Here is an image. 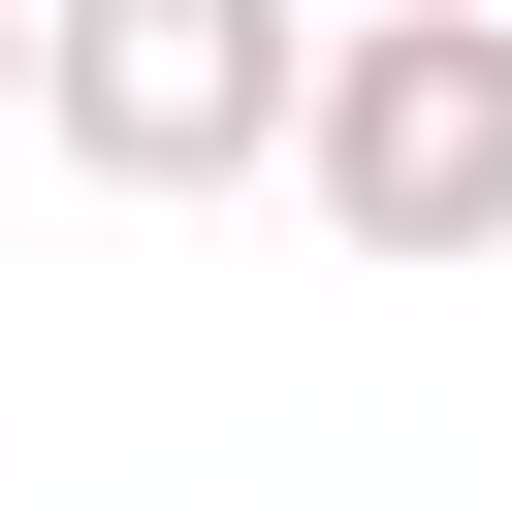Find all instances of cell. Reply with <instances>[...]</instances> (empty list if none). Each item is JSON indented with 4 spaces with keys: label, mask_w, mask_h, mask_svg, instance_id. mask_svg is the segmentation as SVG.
<instances>
[{
    "label": "cell",
    "mask_w": 512,
    "mask_h": 512,
    "mask_svg": "<svg viewBox=\"0 0 512 512\" xmlns=\"http://www.w3.org/2000/svg\"><path fill=\"white\" fill-rule=\"evenodd\" d=\"M0 96H32V0H0Z\"/></svg>",
    "instance_id": "cell-3"
},
{
    "label": "cell",
    "mask_w": 512,
    "mask_h": 512,
    "mask_svg": "<svg viewBox=\"0 0 512 512\" xmlns=\"http://www.w3.org/2000/svg\"><path fill=\"white\" fill-rule=\"evenodd\" d=\"M288 0H32V128L96 160V192H256L288 160Z\"/></svg>",
    "instance_id": "cell-2"
},
{
    "label": "cell",
    "mask_w": 512,
    "mask_h": 512,
    "mask_svg": "<svg viewBox=\"0 0 512 512\" xmlns=\"http://www.w3.org/2000/svg\"><path fill=\"white\" fill-rule=\"evenodd\" d=\"M288 192L352 256H512V0H352L288 64Z\"/></svg>",
    "instance_id": "cell-1"
}]
</instances>
